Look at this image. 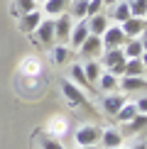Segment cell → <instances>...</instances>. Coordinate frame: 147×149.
Segmentation results:
<instances>
[{
    "label": "cell",
    "mask_w": 147,
    "mask_h": 149,
    "mask_svg": "<svg viewBox=\"0 0 147 149\" xmlns=\"http://www.w3.org/2000/svg\"><path fill=\"white\" fill-rule=\"evenodd\" d=\"M110 17H113L118 24H123L127 17H132V12H130V0H118L115 5H110Z\"/></svg>",
    "instance_id": "obj_10"
},
{
    "label": "cell",
    "mask_w": 147,
    "mask_h": 149,
    "mask_svg": "<svg viewBox=\"0 0 147 149\" xmlns=\"http://www.w3.org/2000/svg\"><path fill=\"white\" fill-rule=\"evenodd\" d=\"M42 20H44V17H42V12H39V10H32V12H24V15H20L17 27H20L22 34H34V29L39 27Z\"/></svg>",
    "instance_id": "obj_9"
},
{
    "label": "cell",
    "mask_w": 147,
    "mask_h": 149,
    "mask_svg": "<svg viewBox=\"0 0 147 149\" xmlns=\"http://www.w3.org/2000/svg\"><path fill=\"white\" fill-rule=\"evenodd\" d=\"M37 3H44V0H37Z\"/></svg>",
    "instance_id": "obj_36"
},
{
    "label": "cell",
    "mask_w": 147,
    "mask_h": 149,
    "mask_svg": "<svg viewBox=\"0 0 147 149\" xmlns=\"http://www.w3.org/2000/svg\"><path fill=\"white\" fill-rule=\"evenodd\" d=\"M101 127L96 125H81L74 132V139H76V147H86V144H98L101 142Z\"/></svg>",
    "instance_id": "obj_4"
},
{
    "label": "cell",
    "mask_w": 147,
    "mask_h": 149,
    "mask_svg": "<svg viewBox=\"0 0 147 149\" xmlns=\"http://www.w3.org/2000/svg\"><path fill=\"white\" fill-rule=\"evenodd\" d=\"M34 37H37V44L54 47L57 44V37H54V20H42L39 27L34 29Z\"/></svg>",
    "instance_id": "obj_7"
},
{
    "label": "cell",
    "mask_w": 147,
    "mask_h": 149,
    "mask_svg": "<svg viewBox=\"0 0 147 149\" xmlns=\"http://www.w3.org/2000/svg\"><path fill=\"white\" fill-rule=\"evenodd\" d=\"M142 47H145V52H147V39H142Z\"/></svg>",
    "instance_id": "obj_35"
},
{
    "label": "cell",
    "mask_w": 147,
    "mask_h": 149,
    "mask_svg": "<svg viewBox=\"0 0 147 149\" xmlns=\"http://www.w3.org/2000/svg\"><path fill=\"white\" fill-rule=\"evenodd\" d=\"M135 115H137V108H135V103H127V100H125V105H123V108L118 110V115H115V120L125 125V122H130Z\"/></svg>",
    "instance_id": "obj_21"
},
{
    "label": "cell",
    "mask_w": 147,
    "mask_h": 149,
    "mask_svg": "<svg viewBox=\"0 0 147 149\" xmlns=\"http://www.w3.org/2000/svg\"><path fill=\"white\" fill-rule=\"evenodd\" d=\"M101 10H103V0H88V12H86V17H93Z\"/></svg>",
    "instance_id": "obj_29"
},
{
    "label": "cell",
    "mask_w": 147,
    "mask_h": 149,
    "mask_svg": "<svg viewBox=\"0 0 147 149\" xmlns=\"http://www.w3.org/2000/svg\"><path fill=\"white\" fill-rule=\"evenodd\" d=\"M52 59H54V64H66V59H69V49H66L64 44L54 47V52H52Z\"/></svg>",
    "instance_id": "obj_26"
},
{
    "label": "cell",
    "mask_w": 147,
    "mask_h": 149,
    "mask_svg": "<svg viewBox=\"0 0 147 149\" xmlns=\"http://www.w3.org/2000/svg\"><path fill=\"white\" fill-rule=\"evenodd\" d=\"M39 144H42V149H64V144L59 139H54V137H42Z\"/></svg>",
    "instance_id": "obj_28"
},
{
    "label": "cell",
    "mask_w": 147,
    "mask_h": 149,
    "mask_svg": "<svg viewBox=\"0 0 147 149\" xmlns=\"http://www.w3.org/2000/svg\"><path fill=\"white\" fill-rule=\"evenodd\" d=\"M145 86H147L145 76H120V81H118V88L125 91V93L140 91V88H145Z\"/></svg>",
    "instance_id": "obj_11"
},
{
    "label": "cell",
    "mask_w": 147,
    "mask_h": 149,
    "mask_svg": "<svg viewBox=\"0 0 147 149\" xmlns=\"http://www.w3.org/2000/svg\"><path fill=\"white\" fill-rule=\"evenodd\" d=\"M132 149H147V142H140V144H135Z\"/></svg>",
    "instance_id": "obj_33"
},
{
    "label": "cell",
    "mask_w": 147,
    "mask_h": 149,
    "mask_svg": "<svg viewBox=\"0 0 147 149\" xmlns=\"http://www.w3.org/2000/svg\"><path fill=\"white\" fill-rule=\"evenodd\" d=\"M132 17H147V0H130Z\"/></svg>",
    "instance_id": "obj_25"
},
{
    "label": "cell",
    "mask_w": 147,
    "mask_h": 149,
    "mask_svg": "<svg viewBox=\"0 0 147 149\" xmlns=\"http://www.w3.org/2000/svg\"><path fill=\"white\" fill-rule=\"evenodd\" d=\"M91 32H88V24H86V20H78V24H74L71 27V37H69V44H74V47H81L83 42H86V37H88Z\"/></svg>",
    "instance_id": "obj_13"
},
{
    "label": "cell",
    "mask_w": 147,
    "mask_h": 149,
    "mask_svg": "<svg viewBox=\"0 0 147 149\" xmlns=\"http://www.w3.org/2000/svg\"><path fill=\"white\" fill-rule=\"evenodd\" d=\"M120 27H123V32H125L127 39H140L147 32V20L145 17H127Z\"/></svg>",
    "instance_id": "obj_6"
},
{
    "label": "cell",
    "mask_w": 147,
    "mask_h": 149,
    "mask_svg": "<svg viewBox=\"0 0 147 149\" xmlns=\"http://www.w3.org/2000/svg\"><path fill=\"white\" fill-rule=\"evenodd\" d=\"M71 5V17L76 20H86V12H88V0H74Z\"/></svg>",
    "instance_id": "obj_23"
},
{
    "label": "cell",
    "mask_w": 147,
    "mask_h": 149,
    "mask_svg": "<svg viewBox=\"0 0 147 149\" xmlns=\"http://www.w3.org/2000/svg\"><path fill=\"white\" fill-rule=\"evenodd\" d=\"M101 144L106 147V149H120V144H123V134L118 132V130L108 127V130H103V132H101Z\"/></svg>",
    "instance_id": "obj_14"
},
{
    "label": "cell",
    "mask_w": 147,
    "mask_h": 149,
    "mask_svg": "<svg viewBox=\"0 0 147 149\" xmlns=\"http://www.w3.org/2000/svg\"><path fill=\"white\" fill-rule=\"evenodd\" d=\"M145 127H147V115H142V113H137L130 122H125L127 132H140V130H145Z\"/></svg>",
    "instance_id": "obj_24"
},
{
    "label": "cell",
    "mask_w": 147,
    "mask_h": 149,
    "mask_svg": "<svg viewBox=\"0 0 147 149\" xmlns=\"http://www.w3.org/2000/svg\"><path fill=\"white\" fill-rule=\"evenodd\" d=\"M86 24H88V32L91 34L101 37L108 29V17L103 15V12H98V15H93V17H86Z\"/></svg>",
    "instance_id": "obj_15"
},
{
    "label": "cell",
    "mask_w": 147,
    "mask_h": 149,
    "mask_svg": "<svg viewBox=\"0 0 147 149\" xmlns=\"http://www.w3.org/2000/svg\"><path fill=\"white\" fill-rule=\"evenodd\" d=\"M71 27H74V17L61 12V15L54 20V37H57L59 44H69V37H71Z\"/></svg>",
    "instance_id": "obj_5"
},
{
    "label": "cell",
    "mask_w": 147,
    "mask_h": 149,
    "mask_svg": "<svg viewBox=\"0 0 147 149\" xmlns=\"http://www.w3.org/2000/svg\"><path fill=\"white\" fill-rule=\"evenodd\" d=\"M118 0H103V5H115Z\"/></svg>",
    "instance_id": "obj_34"
},
{
    "label": "cell",
    "mask_w": 147,
    "mask_h": 149,
    "mask_svg": "<svg viewBox=\"0 0 147 149\" xmlns=\"http://www.w3.org/2000/svg\"><path fill=\"white\" fill-rule=\"evenodd\" d=\"M125 54H123V47H118V49H106L103 52V66L110 71V73H115V76H123L125 73Z\"/></svg>",
    "instance_id": "obj_2"
},
{
    "label": "cell",
    "mask_w": 147,
    "mask_h": 149,
    "mask_svg": "<svg viewBox=\"0 0 147 149\" xmlns=\"http://www.w3.org/2000/svg\"><path fill=\"white\" fill-rule=\"evenodd\" d=\"M15 5H17V10H20V15H24V12H32L37 10V0H15Z\"/></svg>",
    "instance_id": "obj_27"
},
{
    "label": "cell",
    "mask_w": 147,
    "mask_h": 149,
    "mask_svg": "<svg viewBox=\"0 0 147 149\" xmlns=\"http://www.w3.org/2000/svg\"><path fill=\"white\" fill-rule=\"evenodd\" d=\"M118 76H115V73H110V71H103L101 73V76H98V88H101L103 93H115V91H118Z\"/></svg>",
    "instance_id": "obj_16"
},
{
    "label": "cell",
    "mask_w": 147,
    "mask_h": 149,
    "mask_svg": "<svg viewBox=\"0 0 147 149\" xmlns=\"http://www.w3.org/2000/svg\"><path fill=\"white\" fill-rule=\"evenodd\" d=\"M145 73V66L140 59H127L125 61V73L123 76H142Z\"/></svg>",
    "instance_id": "obj_22"
},
{
    "label": "cell",
    "mask_w": 147,
    "mask_h": 149,
    "mask_svg": "<svg viewBox=\"0 0 147 149\" xmlns=\"http://www.w3.org/2000/svg\"><path fill=\"white\" fill-rule=\"evenodd\" d=\"M71 81L78 86V88H91L88 78H86V73H83V64H74L71 66Z\"/></svg>",
    "instance_id": "obj_20"
},
{
    "label": "cell",
    "mask_w": 147,
    "mask_h": 149,
    "mask_svg": "<svg viewBox=\"0 0 147 149\" xmlns=\"http://www.w3.org/2000/svg\"><path fill=\"white\" fill-rule=\"evenodd\" d=\"M101 42H103V49H118L127 42V37L120 24H108V29L101 34Z\"/></svg>",
    "instance_id": "obj_3"
},
{
    "label": "cell",
    "mask_w": 147,
    "mask_h": 149,
    "mask_svg": "<svg viewBox=\"0 0 147 149\" xmlns=\"http://www.w3.org/2000/svg\"><path fill=\"white\" fill-rule=\"evenodd\" d=\"M76 149H101L98 144H86V147H76Z\"/></svg>",
    "instance_id": "obj_32"
},
{
    "label": "cell",
    "mask_w": 147,
    "mask_h": 149,
    "mask_svg": "<svg viewBox=\"0 0 147 149\" xmlns=\"http://www.w3.org/2000/svg\"><path fill=\"white\" fill-rule=\"evenodd\" d=\"M123 105H125V98H123V95H118V93H108V95L103 98V113L115 117Z\"/></svg>",
    "instance_id": "obj_12"
},
{
    "label": "cell",
    "mask_w": 147,
    "mask_h": 149,
    "mask_svg": "<svg viewBox=\"0 0 147 149\" xmlns=\"http://www.w3.org/2000/svg\"><path fill=\"white\" fill-rule=\"evenodd\" d=\"M145 52L142 47V39H127L125 44H123V54H125V59H140Z\"/></svg>",
    "instance_id": "obj_17"
},
{
    "label": "cell",
    "mask_w": 147,
    "mask_h": 149,
    "mask_svg": "<svg viewBox=\"0 0 147 149\" xmlns=\"http://www.w3.org/2000/svg\"><path fill=\"white\" fill-rule=\"evenodd\" d=\"M83 73H86V78H88V83H91V88H93V86L98 83V76H101V64H98L96 59H88L83 64Z\"/></svg>",
    "instance_id": "obj_18"
},
{
    "label": "cell",
    "mask_w": 147,
    "mask_h": 149,
    "mask_svg": "<svg viewBox=\"0 0 147 149\" xmlns=\"http://www.w3.org/2000/svg\"><path fill=\"white\" fill-rule=\"evenodd\" d=\"M59 88H61V93H64V98H66V103H69L71 108H86V110H91L86 93L78 88V86L74 83V81H69V78L59 81Z\"/></svg>",
    "instance_id": "obj_1"
},
{
    "label": "cell",
    "mask_w": 147,
    "mask_h": 149,
    "mask_svg": "<svg viewBox=\"0 0 147 149\" xmlns=\"http://www.w3.org/2000/svg\"><path fill=\"white\" fill-rule=\"evenodd\" d=\"M78 54H81L83 59H98V56L103 54V42H101V37L88 34V37H86V42L78 47Z\"/></svg>",
    "instance_id": "obj_8"
},
{
    "label": "cell",
    "mask_w": 147,
    "mask_h": 149,
    "mask_svg": "<svg viewBox=\"0 0 147 149\" xmlns=\"http://www.w3.org/2000/svg\"><path fill=\"white\" fill-rule=\"evenodd\" d=\"M135 108H137V113H142V115H147V95H142L137 103H135Z\"/></svg>",
    "instance_id": "obj_30"
},
{
    "label": "cell",
    "mask_w": 147,
    "mask_h": 149,
    "mask_svg": "<svg viewBox=\"0 0 147 149\" xmlns=\"http://www.w3.org/2000/svg\"><path fill=\"white\" fill-rule=\"evenodd\" d=\"M69 0H44V12L49 17H59L61 12H66Z\"/></svg>",
    "instance_id": "obj_19"
},
{
    "label": "cell",
    "mask_w": 147,
    "mask_h": 149,
    "mask_svg": "<svg viewBox=\"0 0 147 149\" xmlns=\"http://www.w3.org/2000/svg\"><path fill=\"white\" fill-rule=\"evenodd\" d=\"M140 61H142V66L147 69V52H142V56H140Z\"/></svg>",
    "instance_id": "obj_31"
}]
</instances>
